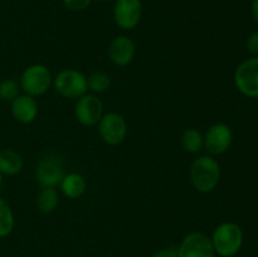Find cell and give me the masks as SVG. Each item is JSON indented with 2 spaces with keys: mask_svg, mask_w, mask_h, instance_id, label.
Masks as SVG:
<instances>
[{
  "mask_svg": "<svg viewBox=\"0 0 258 257\" xmlns=\"http://www.w3.org/2000/svg\"><path fill=\"white\" fill-rule=\"evenodd\" d=\"M189 176L194 189L199 193H211L221 180V165L216 156L201 155L191 163Z\"/></svg>",
  "mask_w": 258,
  "mask_h": 257,
  "instance_id": "6da1fadb",
  "label": "cell"
},
{
  "mask_svg": "<svg viewBox=\"0 0 258 257\" xmlns=\"http://www.w3.org/2000/svg\"><path fill=\"white\" fill-rule=\"evenodd\" d=\"M211 239L217 256L233 257L242 248L243 231L234 222H222L214 228Z\"/></svg>",
  "mask_w": 258,
  "mask_h": 257,
  "instance_id": "7a4b0ae2",
  "label": "cell"
},
{
  "mask_svg": "<svg viewBox=\"0 0 258 257\" xmlns=\"http://www.w3.org/2000/svg\"><path fill=\"white\" fill-rule=\"evenodd\" d=\"M19 85L23 92L37 98L48 92L53 85V76L47 66L35 63L28 66L23 71L19 78Z\"/></svg>",
  "mask_w": 258,
  "mask_h": 257,
  "instance_id": "3957f363",
  "label": "cell"
},
{
  "mask_svg": "<svg viewBox=\"0 0 258 257\" xmlns=\"http://www.w3.org/2000/svg\"><path fill=\"white\" fill-rule=\"evenodd\" d=\"M53 87L62 97L78 100L88 92L87 77L78 70L67 68L53 77Z\"/></svg>",
  "mask_w": 258,
  "mask_h": 257,
  "instance_id": "277c9868",
  "label": "cell"
},
{
  "mask_svg": "<svg viewBox=\"0 0 258 257\" xmlns=\"http://www.w3.org/2000/svg\"><path fill=\"white\" fill-rule=\"evenodd\" d=\"M66 175V163L63 158L55 154L43 156L35 168V179L40 188H57Z\"/></svg>",
  "mask_w": 258,
  "mask_h": 257,
  "instance_id": "5b68a950",
  "label": "cell"
},
{
  "mask_svg": "<svg viewBox=\"0 0 258 257\" xmlns=\"http://www.w3.org/2000/svg\"><path fill=\"white\" fill-rule=\"evenodd\" d=\"M234 85L242 95L258 98V57L239 63L234 71Z\"/></svg>",
  "mask_w": 258,
  "mask_h": 257,
  "instance_id": "8992f818",
  "label": "cell"
},
{
  "mask_svg": "<svg viewBox=\"0 0 258 257\" xmlns=\"http://www.w3.org/2000/svg\"><path fill=\"white\" fill-rule=\"evenodd\" d=\"M97 125L101 139L107 145H120L127 136V123L123 116L117 112L103 113L102 118Z\"/></svg>",
  "mask_w": 258,
  "mask_h": 257,
  "instance_id": "52a82bcc",
  "label": "cell"
},
{
  "mask_svg": "<svg viewBox=\"0 0 258 257\" xmlns=\"http://www.w3.org/2000/svg\"><path fill=\"white\" fill-rule=\"evenodd\" d=\"M178 257H216L212 239L203 232H190L186 234L179 246Z\"/></svg>",
  "mask_w": 258,
  "mask_h": 257,
  "instance_id": "ba28073f",
  "label": "cell"
},
{
  "mask_svg": "<svg viewBox=\"0 0 258 257\" xmlns=\"http://www.w3.org/2000/svg\"><path fill=\"white\" fill-rule=\"evenodd\" d=\"M103 103L95 93L87 92L76 100L75 115L78 122L83 126H95L103 116Z\"/></svg>",
  "mask_w": 258,
  "mask_h": 257,
  "instance_id": "9c48e42d",
  "label": "cell"
},
{
  "mask_svg": "<svg viewBox=\"0 0 258 257\" xmlns=\"http://www.w3.org/2000/svg\"><path fill=\"white\" fill-rule=\"evenodd\" d=\"M204 149L208 155L218 156L229 150L233 143V133L226 123H214L203 135Z\"/></svg>",
  "mask_w": 258,
  "mask_h": 257,
  "instance_id": "30bf717a",
  "label": "cell"
},
{
  "mask_svg": "<svg viewBox=\"0 0 258 257\" xmlns=\"http://www.w3.org/2000/svg\"><path fill=\"white\" fill-rule=\"evenodd\" d=\"M143 15L141 0H115L113 20L122 30H131L138 27Z\"/></svg>",
  "mask_w": 258,
  "mask_h": 257,
  "instance_id": "8fae6325",
  "label": "cell"
},
{
  "mask_svg": "<svg viewBox=\"0 0 258 257\" xmlns=\"http://www.w3.org/2000/svg\"><path fill=\"white\" fill-rule=\"evenodd\" d=\"M107 53L108 58L113 65L117 66V67H126L135 58V42L126 35H118L110 42Z\"/></svg>",
  "mask_w": 258,
  "mask_h": 257,
  "instance_id": "7c38bea8",
  "label": "cell"
},
{
  "mask_svg": "<svg viewBox=\"0 0 258 257\" xmlns=\"http://www.w3.org/2000/svg\"><path fill=\"white\" fill-rule=\"evenodd\" d=\"M10 103H12L10 105L12 116L15 121L23 123V125L32 123L39 113V106H38L37 100L27 93H20Z\"/></svg>",
  "mask_w": 258,
  "mask_h": 257,
  "instance_id": "4fadbf2b",
  "label": "cell"
},
{
  "mask_svg": "<svg viewBox=\"0 0 258 257\" xmlns=\"http://www.w3.org/2000/svg\"><path fill=\"white\" fill-rule=\"evenodd\" d=\"M59 188L68 199H78L85 194L87 189V181L81 174L68 173L63 176Z\"/></svg>",
  "mask_w": 258,
  "mask_h": 257,
  "instance_id": "5bb4252c",
  "label": "cell"
},
{
  "mask_svg": "<svg viewBox=\"0 0 258 257\" xmlns=\"http://www.w3.org/2000/svg\"><path fill=\"white\" fill-rule=\"evenodd\" d=\"M24 166L23 156L14 149H0V173L4 176L17 175Z\"/></svg>",
  "mask_w": 258,
  "mask_h": 257,
  "instance_id": "9a60e30c",
  "label": "cell"
},
{
  "mask_svg": "<svg viewBox=\"0 0 258 257\" xmlns=\"http://www.w3.org/2000/svg\"><path fill=\"white\" fill-rule=\"evenodd\" d=\"M58 204H59V196L57 188H50V186L40 188L35 199V206L40 213H52L57 209Z\"/></svg>",
  "mask_w": 258,
  "mask_h": 257,
  "instance_id": "2e32d148",
  "label": "cell"
},
{
  "mask_svg": "<svg viewBox=\"0 0 258 257\" xmlns=\"http://www.w3.org/2000/svg\"><path fill=\"white\" fill-rule=\"evenodd\" d=\"M181 146L186 153L198 154L204 149L203 134L197 128H185L181 134Z\"/></svg>",
  "mask_w": 258,
  "mask_h": 257,
  "instance_id": "e0dca14e",
  "label": "cell"
},
{
  "mask_svg": "<svg viewBox=\"0 0 258 257\" xmlns=\"http://www.w3.org/2000/svg\"><path fill=\"white\" fill-rule=\"evenodd\" d=\"M15 226V217L10 204L0 197V238L10 236Z\"/></svg>",
  "mask_w": 258,
  "mask_h": 257,
  "instance_id": "ac0fdd59",
  "label": "cell"
},
{
  "mask_svg": "<svg viewBox=\"0 0 258 257\" xmlns=\"http://www.w3.org/2000/svg\"><path fill=\"white\" fill-rule=\"evenodd\" d=\"M87 85L91 93L100 95V93L106 92L110 88L111 77L106 72L96 71V72H92L87 77Z\"/></svg>",
  "mask_w": 258,
  "mask_h": 257,
  "instance_id": "d6986e66",
  "label": "cell"
},
{
  "mask_svg": "<svg viewBox=\"0 0 258 257\" xmlns=\"http://www.w3.org/2000/svg\"><path fill=\"white\" fill-rule=\"evenodd\" d=\"M20 85L19 81L14 78H7L0 82V100L12 102L15 97L20 95Z\"/></svg>",
  "mask_w": 258,
  "mask_h": 257,
  "instance_id": "ffe728a7",
  "label": "cell"
},
{
  "mask_svg": "<svg viewBox=\"0 0 258 257\" xmlns=\"http://www.w3.org/2000/svg\"><path fill=\"white\" fill-rule=\"evenodd\" d=\"M92 0H63V5L71 12H82L91 5Z\"/></svg>",
  "mask_w": 258,
  "mask_h": 257,
  "instance_id": "44dd1931",
  "label": "cell"
},
{
  "mask_svg": "<svg viewBox=\"0 0 258 257\" xmlns=\"http://www.w3.org/2000/svg\"><path fill=\"white\" fill-rule=\"evenodd\" d=\"M246 47L247 50H248L253 57H258V30L252 33V34L247 38Z\"/></svg>",
  "mask_w": 258,
  "mask_h": 257,
  "instance_id": "7402d4cb",
  "label": "cell"
},
{
  "mask_svg": "<svg viewBox=\"0 0 258 257\" xmlns=\"http://www.w3.org/2000/svg\"><path fill=\"white\" fill-rule=\"evenodd\" d=\"M150 257H178V249L173 246L164 247L154 252Z\"/></svg>",
  "mask_w": 258,
  "mask_h": 257,
  "instance_id": "603a6c76",
  "label": "cell"
},
{
  "mask_svg": "<svg viewBox=\"0 0 258 257\" xmlns=\"http://www.w3.org/2000/svg\"><path fill=\"white\" fill-rule=\"evenodd\" d=\"M251 13H252V17H253L254 22L258 24V0H252Z\"/></svg>",
  "mask_w": 258,
  "mask_h": 257,
  "instance_id": "cb8c5ba5",
  "label": "cell"
},
{
  "mask_svg": "<svg viewBox=\"0 0 258 257\" xmlns=\"http://www.w3.org/2000/svg\"><path fill=\"white\" fill-rule=\"evenodd\" d=\"M3 184H4V175L0 173V190H2V188H3Z\"/></svg>",
  "mask_w": 258,
  "mask_h": 257,
  "instance_id": "d4e9b609",
  "label": "cell"
},
{
  "mask_svg": "<svg viewBox=\"0 0 258 257\" xmlns=\"http://www.w3.org/2000/svg\"><path fill=\"white\" fill-rule=\"evenodd\" d=\"M98 2H110V0H98Z\"/></svg>",
  "mask_w": 258,
  "mask_h": 257,
  "instance_id": "484cf974",
  "label": "cell"
}]
</instances>
